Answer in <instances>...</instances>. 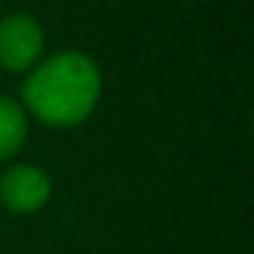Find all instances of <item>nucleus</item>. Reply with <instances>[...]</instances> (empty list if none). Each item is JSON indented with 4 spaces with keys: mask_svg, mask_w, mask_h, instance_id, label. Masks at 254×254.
Listing matches in <instances>:
<instances>
[{
    "mask_svg": "<svg viewBox=\"0 0 254 254\" xmlns=\"http://www.w3.org/2000/svg\"><path fill=\"white\" fill-rule=\"evenodd\" d=\"M42 24L27 12H12L0 21V66L6 72H30L42 57Z\"/></svg>",
    "mask_w": 254,
    "mask_h": 254,
    "instance_id": "nucleus-2",
    "label": "nucleus"
},
{
    "mask_svg": "<svg viewBox=\"0 0 254 254\" xmlns=\"http://www.w3.org/2000/svg\"><path fill=\"white\" fill-rule=\"evenodd\" d=\"M51 197V177L36 165H15L0 177V203L9 212H39Z\"/></svg>",
    "mask_w": 254,
    "mask_h": 254,
    "instance_id": "nucleus-3",
    "label": "nucleus"
},
{
    "mask_svg": "<svg viewBox=\"0 0 254 254\" xmlns=\"http://www.w3.org/2000/svg\"><path fill=\"white\" fill-rule=\"evenodd\" d=\"M27 141V111L9 99L0 96V162L12 159Z\"/></svg>",
    "mask_w": 254,
    "mask_h": 254,
    "instance_id": "nucleus-4",
    "label": "nucleus"
},
{
    "mask_svg": "<svg viewBox=\"0 0 254 254\" xmlns=\"http://www.w3.org/2000/svg\"><path fill=\"white\" fill-rule=\"evenodd\" d=\"M24 108L45 126H81L99 105L102 72L81 51H63L36 63L21 87Z\"/></svg>",
    "mask_w": 254,
    "mask_h": 254,
    "instance_id": "nucleus-1",
    "label": "nucleus"
}]
</instances>
